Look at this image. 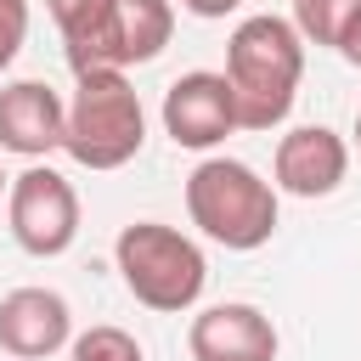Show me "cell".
<instances>
[{
    "label": "cell",
    "instance_id": "obj_1",
    "mask_svg": "<svg viewBox=\"0 0 361 361\" xmlns=\"http://www.w3.org/2000/svg\"><path fill=\"white\" fill-rule=\"evenodd\" d=\"M237 90V118L243 130H276L293 113L299 79H305V39L293 28V17H243L226 39V68H220Z\"/></svg>",
    "mask_w": 361,
    "mask_h": 361
},
{
    "label": "cell",
    "instance_id": "obj_2",
    "mask_svg": "<svg viewBox=\"0 0 361 361\" xmlns=\"http://www.w3.org/2000/svg\"><path fill=\"white\" fill-rule=\"evenodd\" d=\"M186 214L209 243L231 254L265 248L276 231V180L243 158H203L186 175Z\"/></svg>",
    "mask_w": 361,
    "mask_h": 361
},
{
    "label": "cell",
    "instance_id": "obj_3",
    "mask_svg": "<svg viewBox=\"0 0 361 361\" xmlns=\"http://www.w3.org/2000/svg\"><path fill=\"white\" fill-rule=\"evenodd\" d=\"M147 147V107L124 68H90L79 73L68 96V135L62 152L79 169H124Z\"/></svg>",
    "mask_w": 361,
    "mask_h": 361
},
{
    "label": "cell",
    "instance_id": "obj_4",
    "mask_svg": "<svg viewBox=\"0 0 361 361\" xmlns=\"http://www.w3.org/2000/svg\"><path fill=\"white\" fill-rule=\"evenodd\" d=\"M113 265H118L130 299L158 310V316L192 310L203 299V282H209L203 248L186 231L164 226V220H130L118 231V243H113Z\"/></svg>",
    "mask_w": 361,
    "mask_h": 361
},
{
    "label": "cell",
    "instance_id": "obj_5",
    "mask_svg": "<svg viewBox=\"0 0 361 361\" xmlns=\"http://www.w3.org/2000/svg\"><path fill=\"white\" fill-rule=\"evenodd\" d=\"M6 226H11V243L34 259H56L73 248L79 237V192L62 169L51 164H28L23 175H11V192H6Z\"/></svg>",
    "mask_w": 361,
    "mask_h": 361
},
{
    "label": "cell",
    "instance_id": "obj_6",
    "mask_svg": "<svg viewBox=\"0 0 361 361\" xmlns=\"http://www.w3.org/2000/svg\"><path fill=\"white\" fill-rule=\"evenodd\" d=\"M231 130H243V118H237V90H231L226 73L192 68V73H180V79L164 90V135H169L175 147L209 152V147H220Z\"/></svg>",
    "mask_w": 361,
    "mask_h": 361
},
{
    "label": "cell",
    "instance_id": "obj_7",
    "mask_svg": "<svg viewBox=\"0 0 361 361\" xmlns=\"http://www.w3.org/2000/svg\"><path fill=\"white\" fill-rule=\"evenodd\" d=\"M186 350H192V361H276L282 338L259 305L226 299V305H209L192 316Z\"/></svg>",
    "mask_w": 361,
    "mask_h": 361
},
{
    "label": "cell",
    "instance_id": "obj_8",
    "mask_svg": "<svg viewBox=\"0 0 361 361\" xmlns=\"http://www.w3.org/2000/svg\"><path fill=\"white\" fill-rule=\"evenodd\" d=\"M271 175H276V192H288V197H327L350 175V147L327 124H299L276 141Z\"/></svg>",
    "mask_w": 361,
    "mask_h": 361
},
{
    "label": "cell",
    "instance_id": "obj_9",
    "mask_svg": "<svg viewBox=\"0 0 361 361\" xmlns=\"http://www.w3.org/2000/svg\"><path fill=\"white\" fill-rule=\"evenodd\" d=\"M73 344V310L56 288H11L0 299V350L11 361H45Z\"/></svg>",
    "mask_w": 361,
    "mask_h": 361
},
{
    "label": "cell",
    "instance_id": "obj_10",
    "mask_svg": "<svg viewBox=\"0 0 361 361\" xmlns=\"http://www.w3.org/2000/svg\"><path fill=\"white\" fill-rule=\"evenodd\" d=\"M68 135V102L45 79L0 85V147L17 158H51Z\"/></svg>",
    "mask_w": 361,
    "mask_h": 361
},
{
    "label": "cell",
    "instance_id": "obj_11",
    "mask_svg": "<svg viewBox=\"0 0 361 361\" xmlns=\"http://www.w3.org/2000/svg\"><path fill=\"white\" fill-rule=\"evenodd\" d=\"M45 6L73 73L118 68V0H45Z\"/></svg>",
    "mask_w": 361,
    "mask_h": 361
},
{
    "label": "cell",
    "instance_id": "obj_12",
    "mask_svg": "<svg viewBox=\"0 0 361 361\" xmlns=\"http://www.w3.org/2000/svg\"><path fill=\"white\" fill-rule=\"evenodd\" d=\"M175 34V0H118V68L152 62Z\"/></svg>",
    "mask_w": 361,
    "mask_h": 361
},
{
    "label": "cell",
    "instance_id": "obj_13",
    "mask_svg": "<svg viewBox=\"0 0 361 361\" xmlns=\"http://www.w3.org/2000/svg\"><path fill=\"white\" fill-rule=\"evenodd\" d=\"M355 17H361V0H293V28L305 45L338 51V39L350 34Z\"/></svg>",
    "mask_w": 361,
    "mask_h": 361
},
{
    "label": "cell",
    "instance_id": "obj_14",
    "mask_svg": "<svg viewBox=\"0 0 361 361\" xmlns=\"http://www.w3.org/2000/svg\"><path fill=\"white\" fill-rule=\"evenodd\" d=\"M68 361H147V355H141V338L135 333H124L113 322H96L85 333H73Z\"/></svg>",
    "mask_w": 361,
    "mask_h": 361
},
{
    "label": "cell",
    "instance_id": "obj_15",
    "mask_svg": "<svg viewBox=\"0 0 361 361\" xmlns=\"http://www.w3.org/2000/svg\"><path fill=\"white\" fill-rule=\"evenodd\" d=\"M23 39H28V0H0V73L17 62Z\"/></svg>",
    "mask_w": 361,
    "mask_h": 361
},
{
    "label": "cell",
    "instance_id": "obj_16",
    "mask_svg": "<svg viewBox=\"0 0 361 361\" xmlns=\"http://www.w3.org/2000/svg\"><path fill=\"white\" fill-rule=\"evenodd\" d=\"M180 6H186L192 17H231L243 0H180Z\"/></svg>",
    "mask_w": 361,
    "mask_h": 361
},
{
    "label": "cell",
    "instance_id": "obj_17",
    "mask_svg": "<svg viewBox=\"0 0 361 361\" xmlns=\"http://www.w3.org/2000/svg\"><path fill=\"white\" fill-rule=\"evenodd\" d=\"M338 56H344L350 68H361V17H355V23H350V34L338 39Z\"/></svg>",
    "mask_w": 361,
    "mask_h": 361
},
{
    "label": "cell",
    "instance_id": "obj_18",
    "mask_svg": "<svg viewBox=\"0 0 361 361\" xmlns=\"http://www.w3.org/2000/svg\"><path fill=\"white\" fill-rule=\"evenodd\" d=\"M6 192H11V175H6V169H0V197H6Z\"/></svg>",
    "mask_w": 361,
    "mask_h": 361
},
{
    "label": "cell",
    "instance_id": "obj_19",
    "mask_svg": "<svg viewBox=\"0 0 361 361\" xmlns=\"http://www.w3.org/2000/svg\"><path fill=\"white\" fill-rule=\"evenodd\" d=\"M355 147H361V113H355Z\"/></svg>",
    "mask_w": 361,
    "mask_h": 361
}]
</instances>
